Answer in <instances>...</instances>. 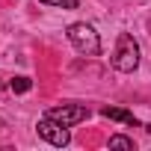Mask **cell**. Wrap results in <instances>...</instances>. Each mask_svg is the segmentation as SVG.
<instances>
[{"label":"cell","instance_id":"1","mask_svg":"<svg viewBox=\"0 0 151 151\" xmlns=\"http://www.w3.org/2000/svg\"><path fill=\"white\" fill-rule=\"evenodd\" d=\"M110 62H113V68L122 71V74H130V71L139 68V45H136V39H133L130 33H119L116 50H113Z\"/></svg>","mask_w":151,"mask_h":151},{"label":"cell","instance_id":"2","mask_svg":"<svg viewBox=\"0 0 151 151\" xmlns=\"http://www.w3.org/2000/svg\"><path fill=\"white\" fill-rule=\"evenodd\" d=\"M65 36H68L71 47L77 50V53H83V56H98V53H101V39H98L95 27L86 24V21L71 24V27L65 30Z\"/></svg>","mask_w":151,"mask_h":151},{"label":"cell","instance_id":"3","mask_svg":"<svg viewBox=\"0 0 151 151\" xmlns=\"http://www.w3.org/2000/svg\"><path fill=\"white\" fill-rule=\"evenodd\" d=\"M36 130H39V136H42L45 142H50V145H56V148H65V145L71 142V133H68V127H65L62 122L50 119L47 113H45V116L39 119Z\"/></svg>","mask_w":151,"mask_h":151},{"label":"cell","instance_id":"4","mask_svg":"<svg viewBox=\"0 0 151 151\" xmlns=\"http://www.w3.org/2000/svg\"><path fill=\"white\" fill-rule=\"evenodd\" d=\"M50 119H56V122H62L65 127H74V124H80V122H86L89 116H92V110L86 107V104H59V107H50V110H45Z\"/></svg>","mask_w":151,"mask_h":151},{"label":"cell","instance_id":"5","mask_svg":"<svg viewBox=\"0 0 151 151\" xmlns=\"http://www.w3.org/2000/svg\"><path fill=\"white\" fill-rule=\"evenodd\" d=\"M101 116L104 119H113V122H122V124H130V127H139V119L122 107H101Z\"/></svg>","mask_w":151,"mask_h":151},{"label":"cell","instance_id":"6","mask_svg":"<svg viewBox=\"0 0 151 151\" xmlns=\"http://www.w3.org/2000/svg\"><path fill=\"white\" fill-rule=\"evenodd\" d=\"M9 89H12L15 95H24V92L33 89V80H30V77H12V80H9Z\"/></svg>","mask_w":151,"mask_h":151},{"label":"cell","instance_id":"7","mask_svg":"<svg viewBox=\"0 0 151 151\" xmlns=\"http://www.w3.org/2000/svg\"><path fill=\"white\" fill-rule=\"evenodd\" d=\"M110 148H130V151H133V148H136V142H133L130 136H122V133H113V136H110Z\"/></svg>","mask_w":151,"mask_h":151},{"label":"cell","instance_id":"8","mask_svg":"<svg viewBox=\"0 0 151 151\" xmlns=\"http://www.w3.org/2000/svg\"><path fill=\"white\" fill-rule=\"evenodd\" d=\"M39 3H47V6H59V9H77L80 0H39Z\"/></svg>","mask_w":151,"mask_h":151},{"label":"cell","instance_id":"9","mask_svg":"<svg viewBox=\"0 0 151 151\" xmlns=\"http://www.w3.org/2000/svg\"><path fill=\"white\" fill-rule=\"evenodd\" d=\"M145 130H148V136H151V122H148V124H145Z\"/></svg>","mask_w":151,"mask_h":151},{"label":"cell","instance_id":"10","mask_svg":"<svg viewBox=\"0 0 151 151\" xmlns=\"http://www.w3.org/2000/svg\"><path fill=\"white\" fill-rule=\"evenodd\" d=\"M0 127H3V119H0Z\"/></svg>","mask_w":151,"mask_h":151}]
</instances>
